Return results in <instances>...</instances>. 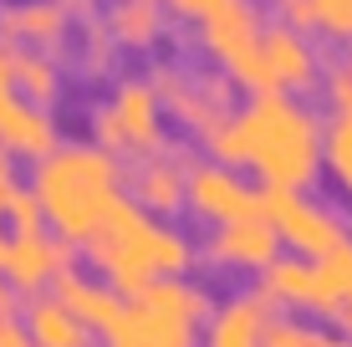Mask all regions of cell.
<instances>
[{"instance_id": "6da1fadb", "label": "cell", "mask_w": 352, "mask_h": 347, "mask_svg": "<svg viewBox=\"0 0 352 347\" xmlns=\"http://www.w3.org/2000/svg\"><path fill=\"white\" fill-rule=\"evenodd\" d=\"M220 164H250L271 189L311 184L327 159V128L296 92H256L240 113H230L210 138Z\"/></svg>"}, {"instance_id": "7a4b0ae2", "label": "cell", "mask_w": 352, "mask_h": 347, "mask_svg": "<svg viewBox=\"0 0 352 347\" xmlns=\"http://www.w3.org/2000/svg\"><path fill=\"white\" fill-rule=\"evenodd\" d=\"M87 256L97 260V271L118 296H138L164 276H184L194 245L184 230H174L168 220L148 214L133 194H123L107 210V220L87 235Z\"/></svg>"}, {"instance_id": "3957f363", "label": "cell", "mask_w": 352, "mask_h": 347, "mask_svg": "<svg viewBox=\"0 0 352 347\" xmlns=\"http://www.w3.org/2000/svg\"><path fill=\"white\" fill-rule=\"evenodd\" d=\"M123 159L97 143H56L46 159H36L31 189L41 199L46 220L62 240H82L107 220V210L123 199Z\"/></svg>"}, {"instance_id": "277c9868", "label": "cell", "mask_w": 352, "mask_h": 347, "mask_svg": "<svg viewBox=\"0 0 352 347\" xmlns=\"http://www.w3.org/2000/svg\"><path fill=\"white\" fill-rule=\"evenodd\" d=\"M204 312H210V296L199 281L164 276L123 302V317L107 332V347H194Z\"/></svg>"}, {"instance_id": "5b68a950", "label": "cell", "mask_w": 352, "mask_h": 347, "mask_svg": "<svg viewBox=\"0 0 352 347\" xmlns=\"http://www.w3.org/2000/svg\"><path fill=\"white\" fill-rule=\"evenodd\" d=\"M92 143L107 153H159L164 148V98L153 92L148 77H123L113 98L92 113Z\"/></svg>"}, {"instance_id": "8992f818", "label": "cell", "mask_w": 352, "mask_h": 347, "mask_svg": "<svg viewBox=\"0 0 352 347\" xmlns=\"http://www.w3.org/2000/svg\"><path fill=\"white\" fill-rule=\"evenodd\" d=\"M204 46L225 62V71L235 82L256 92H276L271 87V67H265V21L250 0H225L210 21H204Z\"/></svg>"}, {"instance_id": "52a82bcc", "label": "cell", "mask_w": 352, "mask_h": 347, "mask_svg": "<svg viewBox=\"0 0 352 347\" xmlns=\"http://www.w3.org/2000/svg\"><path fill=\"white\" fill-rule=\"evenodd\" d=\"M261 189H265V214H271V225L281 230V240H291L301 250V256L322 260V256H332V250L347 240L342 214L327 210L322 199H307L301 189H271V184H261Z\"/></svg>"}, {"instance_id": "ba28073f", "label": "cell", "mask_w": 352, "mask_h": 347, "mask_svg": "<svg viewBox=\"0 0 352 347\" xmlns=\"http://www.w3.org/2000/svg\"><path fill=\"white\" fill-rule=\"evenodd\" d=\"M0 143L10 153H26V159H46L56 148V117L46 107H36L16 82V46L0 41Z\"/></svg>"}, {"instance_id": "9c48e42d", "label": "cell", "mask_w": 352, "mask_h": 347, "mask_svg": "<svg viewBox=\"0 0 352 347\" xmlns=\"http://www.w3.org/2000/svg\"><path fill=\"white\" fill-rule=\"evenodd\" d=\"M148 82L164 98V107H174L194 133H204V138L230 117V82L214 77V71H179L174 62H159L148 71Z\"/></svg>"}, {"instance_id": "30bf717a", "label": "cell", "mask_w": 352, "mask_h": 347, "mask_svg": "<svg viewBox=\"0 0 352 347\" xmlns=\"http://www.w3.org/2000/svg\"><path fill=\"white\" fill-rule=\"evenodd\" d=\"M189 205L199 214H210L214 225H230V220L265 214V189L240 179L220 159H189Z\"/></svg>"}, {"instance_id": "8fae6325", "label": "cell", "mask_w": 352, "mask_h": 347, "mask_svg": "<svg viewBox=\"0 0 352 347\" xmlns=\"http://www.w3.org/2000/svg\"><path fill=\"white\" fill-rule=\"evenodd\" d=\"M67 266H72V240L52 230H16L6 240V260H0L16 296H41V286L56 281Z\"/></svg>"}, {"instance_id": "7c38bea8", "label": "cell", "mask_w": 352, "mask_h": 347, "mask_svg": "<svg viewBox=\"0 0 352 347\" xmlns=\"http://www.w3.org/2000/svg\"><path fill=\"white\" fill-rule=\"evenodd\" d=\"M256 291L265 302H296V306H317V312H337V306H342V286L311 256H276L271 266L261 271Z\"/></svg>"}, {"instance_id": "4fadbf2b", "label": "cell", "mask_w": 352, "mask_h": 347, "mask_svg": "<svg viewBox=\"0 0 352 347\" xmlns=\"http://www.w3.org/2000/svg\"><path fill=\"white\" fill-rule=\"evenodd\" d=\"M189 159L194 153L184 148H159V153H143V159L128 164V189L148 214H174L189 199Z\"/></svg>"}, {"instance_id": "5bb4252c", "label": "cell", "mask_w": 352, "mask_h": 347, "mask_svg": "<svg viewBox=\"0 0 352 347\" xmlns=\"http://www.w3.org/2000/svg\"><path fill=\"white\" fill-rule=\"evenodd\" d=\"M265 67H271L276 92H307L317 82V52H311L307 31L286 26V21H265Z\"/></svg>"}, {"instance_id": "9a60e30c", "label": "cell", "mask_w": 352, "mask_h": 347, "mask_svg": "<svg viewBox=\"0 0 352 347\" xmlns=\"http://www.w3.org/2000/svg\"><path fill=\"white\" fill-rule=\"evenodd\" d=\"M67 31H72V16L56 0H10V5H0V41L6 46L36 41V52L52 56L67 41Z\"/></svg>"}, {"instance_id": "2e32d148", "label": "cell", "mask_w": 352, "mask_h": 347, "mask_svg": "<svg viewBox=\"0 0 352 347\" xmlns=\"http://www.w3.org/2000/svg\"><path fill=\"white\" fill-rule=\"evenodd\" d=\"M265 327H271V302L261 291L225 296L210 312L204 347H265Z\"/></svg>"}, {"instance_id": "e0dca14e", "label": "cell", "mask_w": 352, "mask_h": 347, "mask_svg": "<svg viewBox=\"0 0 352 347\" xmlns=\"http://www.w3.org/2000/svg\"><path fill=\"white\" fill-rule=\"evenodd\" d=\"M276 245H281V230L271 225V214H250V220L214 225V235H210V256L230 260V266H261L265 271L276 260Z\"/></svg>"}, {"instance_id": "ac0fdd59", "label": "cell", "mask_w": 352, "mask_h": 347, "mask_svg": "<svg viewBox=\"0 0 352 347\" xmlns=\"http://www.w3.org/2000/svg\"><path fill=\"white\" fill-rule=\"evenodd\" d=\"M52 296H56V302H67L92 332H113V322L123 317V296H118L113 286L82 276V271H72V266L52 281Z\"/></svg>"}, {"instance_id": "d6986e66", "label": "cell", "mask_w": 352, "mask_h": 347, "mask_svg": "<svg viewBox=\"0 0 352 347\" xmlns=\"http://www.w3.org/2000/svg\"><path fill=\"white\" fill-rule=\"evenodd\" d=\"M26 332H31L36 347H87L92 342V327L67 302H56L52 291L26 302Z\"/></svg>"}, {"instance_id": "ffe728a7", "label": "cell", "mask_w": 352, "mask_h": 347, "mask_svg": "<svg viewBox=\"0 0 352 347\" xmlns=\"http://www.w3.org/2000/svg\"><path fill=\"white\" fill-rule=\"evenodd\" d=\"M102 21L113 31V41H123V46H153L164 36V5L159 0H113V10Z\"/></svg>"}, {"instance_id": "44dd1931", "label": "cell", "mask_w": 352, "mask_h": 347, "mask_svg": "<svg viewBox=\"0 0 352 347\" xmlns=\"http://www.w3.org/2000/svg\"><path fill=\"white\" fill-rule=\"evenodd\" d=\"M16 82H21V92L36 102V107H46L62 92V71H56V62L46 52H31V46H16Z\"/></svg>"}, {"instance_id": "7402d4cb", "label": "cell", "mask_w": 352, "mask_h": 347, "mask_svg": "<svg viewBox=\"0 0 352 347\" xmlns=\"http://www.w3.org/2000/svg\"><path fill=\"white\" fill-rule=\"evenodd\" d=\"M327 164H332L337 179L352 189V117H332V123H327Z\"/></svg>"}, {"instance_id": "603a6c76", "label": "cell", "mask_w": 352, "mask_h": 347, "mask_svg": "<svg viewBox=\"0 0 352 347\" xmlns=\"http://www.w3.org/2000/svg\"><path fill=\"white\" fill-rule=\"evenodd\" d=\"M265 347H327V337L317 327H307V322H296V317H271Z\"/></svg>"}, {"instance_id": "cb8c5ba5", "label": "cell", "mask_w": 352, "mask_h": 347, "mask_svg": "<svg viewBox=\"0 0 352 347\" xmlns=\"http://www.w3.org/2000/svg\"><path fill=\"white\" fill-rule=\"evenodd\" d=\"M6 214H10V225H16V230H46V210H41V199H36L31 184H16V189H10Z\"/></svg>"}, {"instance_id": "d4e9b609", "label": "cell", "mask_w": 352, "mask_h": 347, "mask_svg": "<svg viewBox=\"0 0 352 347\" xmlns=\"http://www.w3.org/2000/svg\"><path fill=\"white\" fill-rule=\"evenodd\" d=\"M311 16H317V31L352 41V0H311Z\"/></svg>"}, {"instance_id": "484cf974", "label": "cell", "mask_w": 352, "mask_h": 347, "mask_svg": "<svg viewBox=\"0 0 352 347\" xmlns=\"http://www.w3.org/2000/svg\"><path fill=\"white\" fill-rule=\"evenodd\" d=\"M113 31H107V21L102 16H92V21H82V52H87V67H107L113 62Z\"/></svg>"}, {"instance_id": "4316f807", "label": "cell", "mask_w": 352, "mask_h": 347, "mask_svg": "<svg viewBox=\"0 0 352 347\" xmlns=\"http://www.w3.org/2000/svg\"><path fill=\"white\" fill-rule=\"evenodd\" d=\"M327 92H332V102H337V117H352V46H347L342 62L327 71Z\"/></svg>"}, {"instance_id": "83f0119b", "label": "cell", "mask_w": 352, "mask_h": 347, "mask_svg": "<svg viewBox=\"0 0 352 347\" xmlns=\"http://www.w3.org/2000/svg\"><path fill=\"white\" fill-rule=\"evenodd\" d=\"M322 266L332 271V281L342 286V302H347V296H352V235L332 250V256H322Z\"/></svg>"}, {"instance_id": "f1b7e54d", "label": "cell", "mask_w": 352, "mask_h": 347, "mask_svg": "<svg viewBox=\"0 0 352 347\" xmlns=\"http://www.w3.org/2000/svg\"><path fill=\"white\" fill-rule=\"evenodd\" d=\"M0 347H36V342H31V332H26V322L0 317Z\"/></svg>"}, {"instance_id": "f546056e", "label": "cell", "mask_w": 352, "mask_h": 347, "mask_svg": "<svg viewBox=\"0 0 352 347\" xmlns=\"http://www.w3.org/2000/svg\"><path fill=\"white\" fill-rule=\"evenodd\" d=\"M168 5H174V10H184V16H204V21H210L214 10L225 5V0H168Z\"/></svg>"}, {"instance_id": "4dcf8cb0", "label": "cell", "mask_w": 352, "mask_h": 347, "mask_svg": "<svg viewBox=\"0 0 352 347\" xmlns=\"http://www.w3.org/2000/svg\"><path fill=\"white\" fill-rule=\"evenodd\" d=\"M10 189H16V179H10V148H6V143H0V210H6Z\"/></svg>"}, {"instance_id": "1f68e13d", "label": "cell", "mask_w": 352, "mask_h": 347, "mask_svg": "<svg viewBox=\"0 0 352 347\" xmlns=\"http://www.w3.org/2000/svg\"><path fill=\"white\" fill-rule=\"evenodd\" d=\"M56 5H62L67 16H82V21H92V0H56Z\"/></svg>"}, {"instance_id": "d6a6232c", "label": "cell", "mask_w": 352, "mask_h": 347, "mask_svg": "<svg viewBox=\"0 0 352 347\" xmlns=\"http://www.w3.org/2000/svg\"><path fill=\"white\" fill-rule=\"evenodd\" d=\"M342 322H347V327H352V296H347V302H342Z\"/></svg>"}, {"instance_id": "836d02e7", "label": "cell", "mask_w": 352, "mask_h": 347, "mask_svg": "<svg viewBox=\"0 0 352 347\" xmlns=\"http://www.w3.org/2000/svg\"><path fill=\"white\" fill-rule=\"evenodd\" d=\"M327 347H352V337H337V342H327Z\"/></svg>"}, {"instance_id": "e575fe53", "label": "cell", "mask_w": 352, "mask_h": 347, "mask_svg": "<svg viewBox=\"0 0 352 347\" xmlns=\"http://www.w3.org/2000/svg\"><path fill=\"white\" fill-rule=\"evenodd\" d=\"M6 240H10V235H0V260H6Z\"/></svg>"}]
</instances>
